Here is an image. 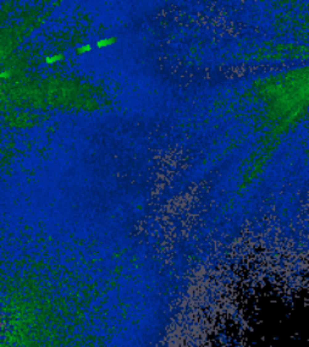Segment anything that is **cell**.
Masks as SVG:
<instances>
[{"label": "cell", "mask_w": 309, "mask_h": 347, "mask_svg": "<svg viewBox=\"0 0 309 347\" xmlns=\"http://www.w3.org/2000/svg\"><path fill=\"white\" fill-rule=\"evenodd\" d=\"M117 42V39L116 38H106V39H100L98 42H97V47L98 48H106V47H110Z\"/></svg>", "instance_id": "1"}, {"label": "cell", "mask_w": 309, "mask_h": 347, "mask_svg": "<svg viewBox=\"0 0 309 347\" xmlns=\"http://www.w3.org/2000/svg\"><path fill=\"white\" fill-rule=\"evenodd\" d=\"M63 58H64V56H63L62 53L52 54V56H48L45 58V63H47V64H55L57 62H60Z\"/></svg>", "instance_id": "2"}, {"label": "cell", "mask_w": 309, "mask_h": 347, "mask_svg": "<svg viewBox=\"0 0 309 347\" xmlns=\"http://www.w3.org/2000/svg\"><path fill=\"white\" fill-rule=\"evenodd\" d=\"M91 50H92L91 45H81L80 47L76 48V53L77 54H84V53H88Z\"/></svg>", "instance_id": "3"}, {"label": "cell", "mask_w": 309, "mask_h": 347, "mask_svg": "<svg viewBox=\"0 0 309 347\" xmlns=\"http://www.w3.org/2000/svg\"><path fill=\"white\" fill-rule=\"evenodd\" d=\"M10 76V71H1L0 72V79L2 77H9Z\"/></svg>", "instance_id": "4"}]
</instances>
